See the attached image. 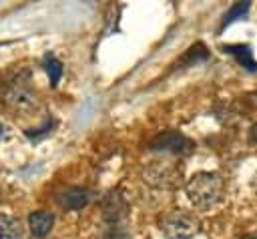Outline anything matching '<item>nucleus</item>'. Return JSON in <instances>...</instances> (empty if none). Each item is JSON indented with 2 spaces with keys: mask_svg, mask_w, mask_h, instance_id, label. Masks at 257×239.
<instances>
[{
  "mask_svg": "<svg viewBox=\"0 0 257 239\" xmlns=\"http://www.w3.org/2000/svg\"><path fill=\"white\" fill-rule=\"evenodd\" d=\"M245 239H257V233H253V235H247Z\"/></svg>",
  "mask_w": 257,
  "mask_h": 239,
  "instance_id": "15",
  "label": "nucleus"
},
{
  "mask_svg": "<svg viewBox=\"0 0 257 239\" xmlns=\"http://www.w3.org/2000/svg\"><path fill=\"white\" fill-rule=\"evenodd\" d=\"M179 169L169 161H153L143 171V179L157 189H171L179 183Z\"/></svg>",
  "mask_w": 257,
  "mask_h": 239,
  "instance_id": "3",
  "label": "nucleus"
},
{
  "mask_svg": "<svg viewBox=\"0 0 257 239\" xmlns=\"http://www.w3.org/2000/svg\"><path fill=\"white\" fill-rule=\"evenodd\" d=\"M100 239H131V233L118 223V225H108V227L102 231Z\"/></svg>",
  "mask_w": 257,
  "mask_h": 239,
  "instance_id": "12",
  "label": "nucleus"
},
{
  "mask_svg": "<svg viewBox=\"0 0 257 239\" xmlns=\"http://www.w3.org/2000/svg\"><path fill=\"white\" fill-rule=\"evenodd\" d=\"M249 141L253 143V145H257V123L251 127V131H249Z\"/></svg>",
  "mask_w": 257,
  "mask_h": 239,
  "instance_id": "14",
  "label": "nucleus"
},
{
  "mask_svg": "<svg viewBox=\"0 0 257 239\" xmlns=\"http://www.w3.org/2000/svg\"><path fill=\"white\" fill-rule=\"evenodd\" d=\"M247 10H249V2H237V4H233L229 8V12L225 14V18H223V26L229 24V22H233L237 16H243Z\"/></svg>",
  "mask_w": 257,
  "mask_h": 239,
  "instance_id": "13",
  "label": "nucleus"
},
{
  "mask_svg": "<svg viewBox=\"0 0 257 239\" xmlns=\"http://www.w3.org/2000/svg\"><path fill=\"white\" fill-rule=\"evenodd\" d=\"M151 149L153 151H165V153H179V155H183V153H189L193 149V143L185 135H181L177 131H167V133H161V135H157L153 139Z\"/></svg>",
  "mask_w": 257,
  "mask_h": 239,
  "instance_id": "5",
  "label": "nucleus"
},
{
  "mask_svg": "<svg viewBox=\"0 0 257 239\" xmlns=\"http://www.w3.org/2000/svg\"><path fill=\"white\" fill-rule=\"evenodd\" d=\"M44 68L48 72V78H50V84H56L60 80V74H62V64L54 58V56H46L44 58Z\"/></svg>",
  "mask_w": 257,
  "mask_h": 239,
  "instance_id": "11",
  "label": "nucleus"
},
{
  "mask_svg": "<svg viewBox=\"0 0 257 239\" xmlns=\"http://www.w3.org/2000/svg\"><path fill=\"white\" fill-rule=\"evenodd\" d=\"M185 191H187L189 201L197 209H211L213 205L219 203L223 195V179L217 173L201 171V173H195L187 181Z\"/></svg>",
  "mask_w": 257,
  "mask_h": 239,
  "instance_id": "1",
  "label": "nucleus"
},
{
  "mask_svg": "<svg viewBox=\"0 0 257 239\" xmlns=\"http://www.w3.org/2000/svg\"><path fill=\"white\" fill-rule=\"evenodd\" d=\"M223 50L231 56L237 58V62L241 66H245L247 70H257V62L253 58V52H251V46L249 44H227L223 46Z\"/></svg>",
  "mask_w": 257,
  "mask_h": 239,
  "instance_id": "9",
  "label": "nucleus"
},
{
  "mask_svg": "<svg viewBox=\"0 0 257 239\" xmlns=\"http://www.w3.org/2000/svg\"><path fill=\"white\" fill-rule=\"evenodd\" d=\"M22 237H24L22 223L12 215L0 213V239H22Z\"/></svg>",
  "mask_w": 257,
  "mask_h": 239,
  "instance_id": "10",
  "label": "nucleus"
},
{
  "mask_svg": "<svg viewBox=\"0 0 257 239\" xmlns=\"http://www.w3.org/2000/svg\"><path fill=\"white\" fill-rule=\"evenodd\" d=\"M52 225H54V215L50 211L40 209L28 215V229L32 237H46L52 231Z\"/></svg>",
  "mask_w": 257,
  "mask_h": 239,
  "instance_id": "8",
  "label": "nucleus"
},
{
  "mask_svg": "<svg viewBox=\"0 0 257 239\" xmlns=\"http://www.w3.org/2000/svg\"><path fill=\"white\" fill-rule=\"evenodd\" d=\"M2 98L16 112H28V110H32L36 106V94L26 84H22L20 80L12 82L10 86H6Z\"/></svg>",
  "mask_w": 257,
  "mask_h": 239,
  "instance_id": "4",
  "label": "nucleus"
},
{
  "mask_svg": "<svg viewBox=\"0 0 257 239\" xmlns=\"http://www.w3.org/2000/svg\"><path fill=\"white\" fill-rule=\"evenodd\" d=\"M102 207V219L108 225H118L126 217V201L118 191H110L100 201Z\"/></svg>",
  "mask_w": 257,
  "mask_h": 239,
  "instance_id": "6",
  "label": "nucleus"
},
{
  "mask_svg": "<svg viewBox=\"0 0 257 239\" xmlns=\"http://www.w3.org/2000/svg\"><path fill=\"white\" fill-rule=\"evenodd\" d=\"M159 231L167 239H191L199 235L201 231V221L197 215L183 211V209H173L167 211L165 215L159 217Z\"/></svg>",
  "mask_w": 257,
  "mask_h": 239,
  "instance_id": "2",
  "label": "nucleus"
},
{
  "mask_svg": "<svg viewBox=\"0 0 257 239\" xmlns=\"http://www.w3.org/2000/svg\"><path fill=\"white\" fill-rule=\"evenodd\" d=\"M90 197H92V195H90L88 189H82V187H68V189H64V191L56 197V201H58V205H60L62 209L78 211V209H82V207L88 205Z\"/></svg>",
  "mask_w": 257,
  "mask_h": 239,
  "instance_id": "7",
  "label": "nucleus"
}]
</instances>
